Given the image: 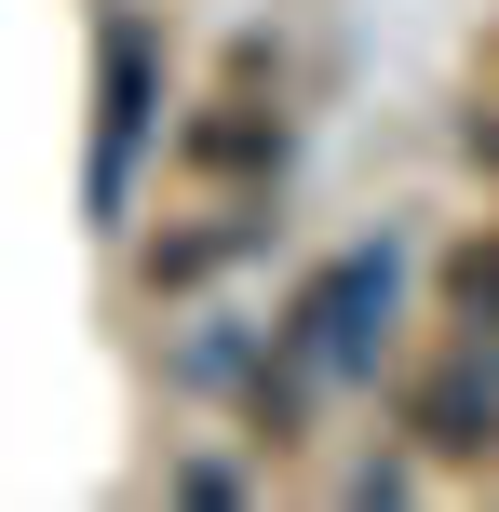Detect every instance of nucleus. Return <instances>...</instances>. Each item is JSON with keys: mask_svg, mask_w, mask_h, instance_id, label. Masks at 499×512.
<instances>
[{"mask_svg": "<svg viewBox=\"0 0 499 512\" xmlns=\"http://www.w3.org/2000/svg\"><path fill=\"white\" fill-rule=\"evenodd\" d=\"M392 297H405V243L378 230V243L324 256V270H311V297H297L270 337H284V351L311 364L324 391H351V378H378V324H392Z\"/></svg>", "mask_w": 499, "mask_h": 512, "instance_id": "f257e3e1", "label": "nucleus"}, {"mask_svg": "<svg viewBox=\"0 0 499 512\" xmlns=\"http://www.w3.org/2000/svg\"><path fill=\"white\" fill-rule=\"evenodd\" d=\"M149 108H162V41H149V14H95V230H122V203H135Z\"/></svg>", "mask_w": 499, "mask_h": 512, "instance_id": "f03ea898", "label": "nucleus"}, {"mask_svg": "<svg viewBox=\"0 0 499 512\" xmlns=\"http://www.w3.org/2000/svg\"><path fill=\"white\" fill-rule=\"evenodd\" d=\"M405 432H419L432 459H499V351L486 337H459V351L405 391Z\"/></svg>", "mask_w": 499, "mask_h": 512, "instance_id": "7ed1b4c3", "label": "nucleus"}, {"mask_svg": "<svg viewBox=\"0 0 499 512\" xmlns=\"http://www.w3.org/2000/svg\"><path fill=\"white\" fill-rule=\"evenodd\" d=\"M176 162H189V176H284V108H257V68L176 135Z\"/></svg>", "mask_w": 499, "mask_h": 512, "instance_id": "20e7f679", "label": "nucleus"}, {"mask_svg": "<svg viewBox=\"0 0 499 512\" xmlns=\"http://www.w3.org/2000/svg\"><path fill=\"white\" fill-rule=\"evenodd\" d=\"M257 337H243V324H203V337H176V391H257Z\"/></svg>", "mask_w": 499, "mask_h": 512, "instance_id": "39448f33", "label": "nucleus"}, {"mask_svg": "<svg viewBox=\"0 0 499 512\" xmlns=\"http://www.w3.org/2000/svg\"><path fill=\"white\" fill-rule=\"evenodd\" d=\"M446 297H459V310H473V324H499V230L446 256Z\"/></svg>", "mask_w": 499, "mask_h": 512, "instance_id": "423d86ee", "label": "nucleus"}]
</instances>
